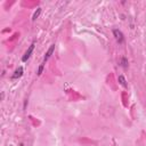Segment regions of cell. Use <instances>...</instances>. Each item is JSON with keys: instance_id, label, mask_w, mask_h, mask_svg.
<instances>
[{"instance_id": "obj_5", "label": "cell", "mask_w": 146, "mask_h": 146, "mask_svg": "<svg viewBox=\"0 0 146 146\" xmlns=\"http://www.w3.org/2000/svg\"><path fill=\"white\" fill-rule=\"evenodd\" d=\"M117 80H119V83L123 87V88H128V83H127V80L124 79L123 75H119L117 76Z\"/></svg>"}, {"instance_id": "obj_1", "label": "cell", "mask_w": 146, "mask_h": 146, "mask_svg": "<svg viewBox=\"0 0 146 146\" xmlns=\"http://www.w3.org/2000/svg\"><path fill=\"white\" fill-rule=\"evenodd\" d=\"M113 35H114L115 40H116L120 44H122V43L124 42V35H123V33H122L120 30L114 29V30H113Z\"/></svg>"}, {"instance_id": "obj_2", "label": "cell", "mask_w": 146, "mask_h": 146, "mask_svg": "<svg viewBox=\"0 0 146 146\" xmlns=\"http://www.w3.org/2000/svg\"><path fill=\"white\" fill-rule=\"evenodd\" d=\"M34 46H35V43H34V42H32V43L30 44V47H29V48H27V50L25 51L24 56L22 57V62H26V60L31 57V54H32V51H33V49H34Z\"/></svg>"}, {"instance_id": "obj_4", "label": "cell", "mask_w": 146, "mask_h": 146, "mask_svg": "<svg viewBox=\"0 0 146 146\" xmlns=\"http://www.w3.org/2000/svg\"><path fill=\"white\" fill-rule=\"evenodd\" d=\"M23 72H24L23 67H22V66H18V67L15 70L14 74L11 75V79H13V80H15V79H18V78H21V76L23 75Z\"/></svg>"}, {"instance_id": "obj_8", "label": "cell", "mask_w": 146, "mask_h": 146, "mask_svg": "<svg viewBox=\"0 0 146 146\" xmlns=\"http://www.w3.org/2000/svg\"><path fill=\"white\" fill-rule=\"evenodd\" d=\"M43 68H44V64L42 63V64H40V66H39V68H38V71H36V74H38V75H41Z\"/></svg>"}, {"instance_id": "obj_7", "label": "cell", "mask_w": 146, "mask_h": 146, "mask_svg": "<svg viewBox=\"0 0 146 146\" xmlns=\"http://www.w3.org/2000/svg\"><path fill=\"white\" fill-rule=\"evenodd\" d=\"M40 14H41V8H36V10L34 11V14H33V16H32V21H35V19L40 16Z\"/></svg>"}, {"instance_id": "obj_6", "label": "cell", "mask_w": 146, "mask_h": 146, "mask_svg": "<svg viewBox=\"0 0 146 146\" xmlns=\"http://www.w3.org/2000/svg\"><path fill=\"white\" fill-rule=\"evenodd\" d=\"M120 66L123 67V68H128L129 63H128V59H127L125 57H122V58L120 59Z\"/></svg>"}, {"instance_id": "obj_3", "label": "cell", "mask_w": 146, "mask_h": 146, "mask_svg": "<svg viewBox=\"0 0 146 146\" xmlns=\"http://www.w3.org/2000/svg\"><path fill=\"white\" fill-rule=\"evenodd\" d=\"M54 50H55V44H51V46L49 47V49L47 50V52L44 54V57H43V62H42L43 64H46V62H47V60H48V59L50 58V56L52 55Z\"/></svg>"}]
</instances>
